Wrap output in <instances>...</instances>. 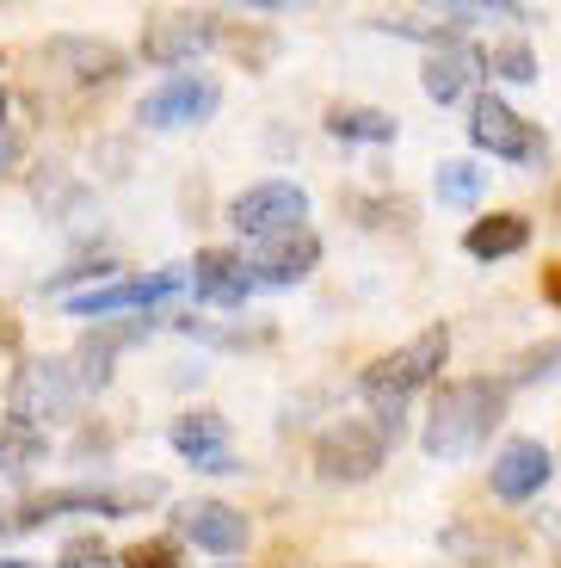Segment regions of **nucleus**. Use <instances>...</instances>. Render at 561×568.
<instances>
[{"label": "nucleus", "mask_w": 561, "mask_h": 568, "mask_svg": "<svg viewBox=\"0 0 561 568\" xmlns=\"http://www.w3.org/2000/svg\"><path fill=\"white\" fill-rule=\"evenodd\" d=\"M450 358V327L445 322H432V327H420L407 346H395L389 358H377V365L365 371V402H370V420H377V433L382 439H401V414H407V396L414 389H426V384H438V365Z\"/></svg>", "instance_id": "1"}, {"label": "nucleus", "mask_w": 561, "mask_h": 568, "mask_svg": "<svg viewBox=\"0 0 561 568\" xmlns=\"http://www.w3.org/2000/svg\"><path fill=\"white\" fill-rule=\"evenodd\" d=\"M500 420H506V384H488V377H457V384H438L420 445H426V457L450 464V457L481 452Z\"/></svg>", "instance_id": "2"}, {"label": "nucleus", "mask_w": 561, "mask_h": 568, "mask_svg": "<svg viewBox=\"0 0 561 568\" xmlns=\"http://www.w3.org/2000/svg\"><path fill=\"white\" fill-rule=\"evenodd\" d=\"M74 402H81V384H74L69 358H26L7 384V420L43 433L50 420H69Z\"/></svg>", "instance_id": "3"}, {"label": "nucleus", "mask_w": 561, "mask_h": 568, "mask_svg": "<svg viewBox=\"0 0 561 568\" xmlns=\"http://www.w3.org/2000/svg\"><path fill=\"white\" fill-rule=\"evenodd\" d=\"M228 223H235L247 242H278L290 229H309V192L296 180H259L228 204Z\"/></svg>", "instance_id": "4"}, {"label": "nucleus", "mask_w": 561, "mask_h": 568, "mask_svg": "<svg viewBox=\"0 0 561 568\" xmlns=\"http://www.w3.org/2000/svg\"><path fill=\"white\" fill-rule=\"evenodd\" d=\"M389 457V439L377 433V420H334L315 439V476L322 483H370Z\"/></svg>", "instance_id": "5"}, {"label": "nucleus", "mask_w": 561, "mask_h": 568, "mask_svg": "<svg viewBox=\"0 0 561 568\" xmlns=\"http://www.w3.org/2000/svg\"><path fill=\"white\" fill-rule=\"evenodd\" d=\"M216 13L204 7H167V13H149L142 19V62H155V69H180V62L204 57L216 43Z\"/></svg>", "instance_id": "6"}, {"label": "nucleus", "mask_w": 561, "mask_h": 568, "mask_svg": "<svg viewBox=\"0 0 561 568\" xmlns=\"http://www.w3.org/2000/svg\"><path fill=\"white\" fill-rule=\"evenodd\" d=\"M216 105H223V87H216L211 74H173L167 87H155V93L136 105V118H142V130H180V124L216 118Z\"/></svg>", "instance_id": "7"}, {"label": "nucleus", "mask_w": 561, "mask_h": 568, "mask_svg": "<svg viewBox=\"0 0 561 568\" xmlns=\"http://www.w3.org/2000/svg\"><path fill=\"white\" fill-rule=\"evenodd\" d=\"M469 136H476V149H488V155H500V161H537L543 155V136H537V130L524 124L506 100H493V93L476 100V112H469Z\"/></svg>", "instance_id": "8"}, {"label": "nucleus", "mask_w": 561, "mask_h": 568, "mask_svg": "<svg viewBox=\"0 0 561 568\" xmlns=\"http://www.w3.org/2000/svg\"><path fill=\"white\" fill-rule=\"evenodd\" d=\"M173 452L185 457L192 469H204V476H228L235 464V445H228V420L216 408H192L173 420Z\"/></svg>", "instance_id": "9"}, {"label": "nucleus", "mask_w": 561, "mask_h": 568, "mask_svg": "<svg viewBox=\"0 0 561 568\" xmlns=\"http://www.w3.org/2000/svg\"><path fill=\"white\" fill-rule=\"evenodd\" d=\"M549 452H543V439H506L500 445V457L488 464V483H493V495L500 500H537L543 495V483H549Z\"/></svg>", "instance_id": "10"}, {"label": "nucleus", "mask_w": 561, "mask_h": 568, "mask_svg": "<svg viewBox=\"0 0 561 568\" xmlns=\"http://www.w3.org/2000/svg\"><path fill=\"white\" fill-rule=\"evenodd\" d=\"M43 57H50V69H62L74 87H105L124 74V50L105 38H50L43 43Z\"/></svg>", "instance_id": "11"}, {"label": "nucleus", "mask_w": 561, "mask_h": 568, "mask_svg": "<svg viewBox=\"0 0 561 568\" xmlns=\"http://www.w3.org/2000/svg\"><path fill=\"white\" fill-rule=\"evenodd\" d=\"M142 334H149V315H136V322H124V327H105V322H99L93 334L74 346L69 365H74V384H81V396H93V389L112 384V358L124 353L130 341H142Z\"/></svg>", "instance_id": "12"}, {"label": "nucleus", "mask_w": 561, "mask_h": 568, "mask_svg": "<svg viewBox=\"0 0 561 568\" xmlns=\"http://www.w3.org/2000/svg\"><path fill=\"white\" fill-rule=\"evenodd\" d=\"M180 531L211 556H241L247 550V513L228 507V500H192V507H180Z\"/></svg>", "instance_id": "13"}, {"label": "nucleus", "mask_w": 561, "mask_h": 568, "mask_svg": "<svg viewBox=\"0 0 561 568\" xmlns=\"http://www.w3.org/2000/svg\"><path fill=\"white\" fill-rule=\"evenodd\" d=\"M253 260H241V254H228V247H204V254L192 260V291L204 303H216V310H241V303L253 297Z\"/></svg>", "instance_id": "14"}, {"label": "nucleus", "mask_w": 561, "mask_h": 568, "mask_svg": "<svg viewBox=\"0 0 561 568\" xmlns=\"http://www.w3.org/2000/svg\"><path fill=\"white\" fill-rule=\"evenodd\" d=\"M315 266H322V235L315 229H290L278 242H259V254H253V278L259 284H296Z\"/></svg>", "instance_id": "15"}, {"label": "nucleus", "mask_w": 561, "mask_h": 568, "mask_svg": "<svg viewBox=\"0 0 561 568\" xmlns=\"http://www.w3.org/2000/svg\"><path fill=\"white\" fill-rule=\"evenodd\" d=\"M438 550L457 556V562H469V568H488V562L519 556V538L500 531V526H488V519H457V526L438 531Z\"/></svg>", "instance_id": "16"}, {"label": "nucleus", "mask_w": 561, "mask_h": 568, "mask_svg": "<svg viewBox=\"0 0 561 568\" xmlns=\"http://www.w3.org/2000/svg\"><path fill=\"white\" fill-rule=\"evenodd\" d=\"M463 247L476 260H512V254H524L531 247V216H519V211H493V216H481V223H469V235H463Z\"/></svg>", "instance_id": "17"}, {"label": "nucleus", "mask_w": 561, "mask_h": 568, "mask_svg": "<svg viewBox=\"0 0 561 568\" xmlns=\"http://www.w3.org/2000/svg\"><path fill=\"white\" fill-rule=\"evenodd\" d=\"M481 69V57L469 50V43H438L432 57H426V69H420V87H426V100H438V105H450L457 93L469 87V74Z\"/></svg>", "instance_id": "18"}, {"label": "nucleus", "mask_w": 561, "mask_h": 568, "mask_svg": "<svg viewBox=\"0 0 561 568\" xmlns=\"http://www.w3.org/2000/svg\"><path fill=\"white\" fill-rule=\"evenodd\" d=\"M62 310L99 327L105 315H118V310H142V278H105V284H86V291H74V297L62 303Z\"/></svg>", "instance_id": "19"}, {"label": "nucleus", "mask_w": 561, "mask_h": 568, "mask_svg": "<svg viewBox=\"0 0 561 568\" xmlns=\"http://www.w3.org/2000/svg\"><path fill=\"white\" fill-rule=\"evenodd\" d=\"M327 130L339 142H395V118L377 112V105H334L327 112Z\"/></svg>", "instance_id": "20"}, {"label": "nucleus", "mask_w": 561, "mask_h": 568, "mask_svg": "<svg viewBox=\"0 0 561 568\" xmlns=\"http://www.w3.org/2000/svg\"><path fill=\"white\" fill-rule=\"evenodd\" d=\"M481 192H488V168H476V161H438V204L469 211Z\"/></svg>", "instance_id": "21"}, {"label": "nucleus", "mask_w": 561, "mask_h": 568, "mask_svg": "<svg viewBox=\"0 0 561 568\" xmlns=\"http://www.w3.org/2000/svg\"><path fill=\"white\" fill-rule=\"evenodd\" d=\"M43 457V433L19 420H0V469H31Z\"/></svg>", "instance_id": "22"}, {"label": "nucleus", "mask_w": 561, "mask_h": 568, "mask_svg": "<svg viewBox=\"0 0 561 568\" xmlns=\"http://www.w3.org/2000/svg\"><path fill=\"white\" fill-rule=\"evenodd\" d=\"M481 62H488V74H500V81H537V57L524 50L519 38H512V43H493Z\"/></svg>", "instance_id": "23"}, {"label": "nucleus", "mask_w": 561, "mask_h": 568, "mask_svg": "<svg viewBox=\"0 0 561 568\" xmlns=\"http://www.w3.org/2000/svg\"><path fill=\"white\" fill-rule=\"evenodd\" d=\"M31 192H38V204H43V211H62V204L74 199V180L62 173V161H43V173L31 180Z\"/></svg>", "instance_id": "24"}, {"label": "nucleus", "mask_w": 561, "mask_h": 568, "mask_svg": "<svg viewBox=\"0 0 561 568\" xmlns=\"http://www.w3.org/2000/svg\"><path fill=\"white\" fill-rule=\"evenodd\" d=\"M118 562L124 568H180V550H173L167 538H149V544H130Z\"/></svg>", "instance_id": "25"}, {"label": "nucleus", "mask_w": 561, "mask_h": 568, "mask_svg": "<svg viewBox=\"0 0 561 568\" xmlns=\"http://www.w3.org/2000/svg\"><path fill=\"white\" fill-rule=\"evenodd\" d=\"M57 568H118V556L105 550L99 538H74L69 550L57 556Z\"/></svg>", "instance_id": "26"}, {"label": "nucleus", "mask_w": 561, "mask_h": 568, "mask_svg": "<svg viewBox=\"0 0 561 568\" xmlns=\"http://www.w3.org/2000/svg\"><path fill=\"white\" fill-rule=\"evenodd\" d=\"M555 371H561V341H549V346H537V353L519 358L512 384H537V377H555Z\"/></svg>", "instance_id": "27"}, {"label": "nucleus", "mask_w": 561, "mask_h": 568, "mask_svg": "<svg viewBox=\"0 0 561 568\" xmlns=\"http://www.w3.org/2000/svg\"><path fill=\"white\" fill-rule=\"evenodd\" d=\"M235 57H247L253 69H259V62L272 57V38H247V31H235Z\"/></svg>", "instance_id": "28"}, {"label": "nucleus", "mask_w": 561, "mask_h": 568, "mask_svg": "<svg viewBox=\"0 0 561 568\" xmlns=\"http://www.w3.org/2000/svg\"><path fill=\"white\" fill-rule=\"evenodd\" d=\"M543 297H549V303H555V310H561V260H555V266L543 272Z\"/></svg>", "instance_id": "29"}, {"label": "nucleus", "mask_w": 561, "mask_h": 568, "mask_svg": "<svg viewBox=\"0 0 561 568\" xmlns=\"http://www.w3.org/2000/svg\"><path fill=\"white\" fill-rule=\"evenodd\" d=\"M0 568H31L26 556H0Z\"/></svg>", "instance_id": "30"}, {"label": "nucleus", "mask_w": 561, "mask_h": 568, "mask_svg": "<svg viewBox=\"0 0 561 568\" xmlns=\"http://www.w3.org/2000/svg\"><path fill=\"white\" fill-rule=\"evenodd\" d=\"M0 124H7V87H0ZM0 136H7V130H0Z\"/></svg>", "instance_id": "31"}]
</instances>
